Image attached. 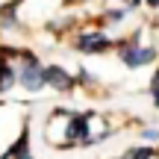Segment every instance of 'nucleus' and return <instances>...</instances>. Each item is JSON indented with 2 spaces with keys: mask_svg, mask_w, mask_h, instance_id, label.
Segmentation results:
<instances>
[{
  "mask_svg": "<svg viewBox=\"0 0 159 159\" xmlns=\"http://www.w3.org/2000/svg\"><path fill=\"white\" fill-rule=\"evenodd\" d=\"M153 56H156V50H153V47H133V44H130V47H124V50H121V59H124L130 68L148 65Z\"/></svg>",
  "mask_w": 159,
  "mask_h": 159,
  "instance_id": "f257e3e1",
  "label": "nucleus"
},
{
  "mask_svg": "<svg viewBox=\"0 0 159 159\" xmlns=\"http://www.w3.org/2000/svg\"><path fill=\"white\" fill-rule=\"evenodd\" d=\"M21 83L27 85L30 91H39L41 85L47 83V74L39 68V65H27V68H24V74H21Z\"/></svg>",
  "mask_w": 159,
  "mask_h": 159,
  "instance_id": "f03ea898",
  "label": "nucleus"
},
{
  "mask_svg": "<svg viewBox=\"0 0 159 159\" xmlns=\"http://www.w3.org/2000/svg\"><path fill=\"white\" fill-rule=\"evenodd\" d=\"M77 47H80L83 53H103V50L109 47V39H106V35H97V33H91V35H83Z\"/></svg>",
  "mask_w": 159,
  "mask_h": 159,
  "instance_id": "7ed1b4c3",
  "label": "nucleus"
},
{
  "mask_svg": "<svg viewBox=\"0 0 159 159\" xmlns=\"http://www.w3.org/2000/svg\"><path fill=\"white\" fill-rule=\"evenodd\" d=\"M44 74H47V83L56 85V89H62V91H71V85H74V80L65 74L62 68H47Z\"/></svg>",
  "mask_w": 159,
  "mask_h": 159,
  "instance_id": "20e7f679",
  "label": "nucleus"
},
{
  "mask_svg": "<svg viewBox=\"0 0 159 159\" xmlns=\"http://www.w3.org/2000/svg\"><path fill=\"white\" fill-rule=\"evenodd\" d=\"M12 83H15V74H12V68L0 65V91H6V89H9Z\"/></svg>",
  "mask_w": 159,
  "mask_h": 159,
  "instance_id": "39448f33",
  "label": "nucleus"
},
{
  "mask_svg": "<svg viewBox=\"0 0 159 159\" xmlns=\"http://www.w3.org/2000/svg\"><path fill=\"white\" fill-rule=\"evenodd\" d=\"M127 159H150V150H148V148H142V150H130V153H127Z\"/></svg>",
  "mask_w": 159,
  "mask_h": 159,
  "instance_id": "423d86ee",
  "label": "nucleus"
},
{
  "mask_svg": "<svg viewBox=\"0 0 159 159\" xmlns=\"http://www.w3.org/2000/svg\"><path fill=\"white\" fill-rule=\"evenodd\" d=\"M153 91H159V74L153 77Z\"/></svg>",
  "mask_w": 159,
  "mask_h": 159,
  "instance_id": "0eeeda50",
  "label": "nucleus"
},
{
  "mask_svg": "<svg viewBox=\"0 0 159 159\" xmlns=\"http://www.w3.org/2000/svg\"><path fill=\"white\" fill-rule=\"evenodd\" d=\"M148 3H150V6H159V0H148Z\"/></svg>",
  "mask_w": 159,
  "mask_h": 159,
  "instance_id": "6e6552de",
  "label": "nucleus"
}]
</instances>
